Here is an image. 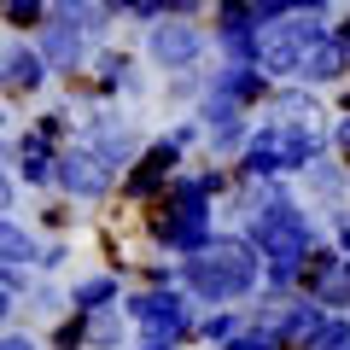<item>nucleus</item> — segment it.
Instances as JSON below:
<instances>
[{
  "instance_id": "f257e3e1",
  "label": "nucleus",
  "mask_w": 350,
  "mask_h": 350,
  "mask_svg": "<svg viewBox=\"0 0 350 350\" xmlns=\"http://www.w3.org/2000/svg\"><path fill=\"white\" fill-rule=\"evenodd\" d=\"M251 251L262 257V269H269V280H275V292H286L292 280H298L304 257H310V216L298 211V204L286 199V193H269V204L257 211V222H251Z\"/></svg>"
},
{
  "instance_id": "f03ea898",
  "label": "nucleus",
  "mask_w": 350,
  "mask_h": 350,
  "mask_svg": "<svg viewBox=\"0 0 350 350\" xmlns=\"http://www.w3.org/2000/svg\"><path fill=\"white\" fill-rule=\"evenodd\" d=\"M257 275H262V257H257V251H251L245 239H216V234H211V245H204L199 257L181 262V280H187L193 298H204V304L245 298V292L257 286Z\"/></svg>"
},
{
  "instance_id": "7ed1b4c3",
  "label": "nucleus",
  "mask_w": 350,
  "mask_h": 350,
  "mask_svg": "<svg viewBox=\"0 0 350 350\" xmlns=\"http://www.w3.org/2000/svg\"><path fill=\"white\" fill-rule=\"evenodd\" d=\"M129 321L140 327L146 350H175V338L187 333V298L181 292H146L129 304Z\"/></svg>"
},
{
  "instance_id": "20e7f679",
  "label": "nucleus",
  "mask_w": 350,
  "mask_h": 350,
  "mask_svg": "<svg viewBox=\"0 0 350 350\" xmlns=\"http://www.w3.org/2000/svg\"><path fill=\"white\" fill-rule=\"evenodd\" d=\"M53 181H59L70 199H105V193H111V175L100 170V158H94L88 146L59 152V163H53Z\"/></svg>"
},
{
  "instance_id": "39448f33",
  "label": "nucleus",
  "mask_w": 350,
  "mask_h": 350,
  "mask_svg": "<svg viewBox=\"0 0 350 350\" xmlns=\"http://www.w3.org/2000/svg\"><path fill=\"white\" fill-rule=\"evenodd\" d=\"M175 163H181V146H175V140H152V146L135 158L123 193H129V199H152V193H163V181L175 175Z\"/></svg>"
},
{
  "instance_id": "423d86ee",
  "label": "nucleus",
  "mask_w": 350,
  "mask_h": 350,
  "mask_svg": "<svg viewBox=\"0 0 350 350\" xmlns=\"http://www.w3.org/2000/svg\"><path fill=\"white\" fill-rule=\"evenodd\" d=\"M41 82H47L41 53L29 47V41H6V47H0V94H6V100H24Z\"/></svg>"
},
{
  "instance_id": "0eeeda50",
  "label": "nucleus",
  "mask_w": 350,
  "mask_h": 350,
  "mask_svg": "<svg viewBox=\"0 0 350 350\" xmlns=\"http://www.w3.org/2000/svg\"><path fill=\"white\" fill-rule=\"evenodd\" d=\"M146 53L163 64V70H187V64L204 53V36H199L193 24H152V36H146Z\"/></svg>"
},
{
  "instance_id": "6e6552de",
  "label": "nucleus",
  "mask_w": 350,
  "mask_h": 350,
  "mask_svg": "<svg viewBox=\"0 0 350 350\" xmlns=\"http://www.w3.org/2000/svg\"><path fill=\"white\" fill-rule=\"evenodd\" d=\"M88 152L100 158L105 175H117L135 158V135H129V123H117V117H88Z\"/></svg>"
},
{
  "instance_id": "1a4fd4ad",
  "label": "nucleus",
  "mask_w": 350,
  "mask_h": 350,
  "mask_svg": "<svg viewBox=\"0 0 350 350\" xmlns=\"http://www.w3.org/2000/svg\"><path fill=\"white\" fill-rule=\"evenodd\" d=\"M12 163H18V175H24L29 187H47L59 152H53V140H41L36 129H24V135H18V146H12Z\"/></svg>"
},
{
  "instance_id": "9d476101",
  "label": "nucleus",
  "mask_w": 350,
  "mask_h": 350,
  "mask_svg": "<svg viewBox=\"0 0 350 350\" xmlns=\"http://www.w3.org/2000/svg\"><path fill=\"white\" fill-rule=\"evenodd\" d=\"M64 304H70L76 315H100V310H111V304H117V275H88V280H76V286L64 292Z\"/></svg>"
},
{
  "instance_id": "9b49d317",
  "label": "nucleus",
  "mask_w": 350,
  "mask_h": 350,
  "mask_svg": "<svg viewBox=\"0 0 350 350\" xmlns=\"http://www.w3.org/2000/svg\"><path fill=\"white\" fill-rule=\"evenodd\" d=\"M36 257H41L36 234H29V228H18L12 216H0V269H18V275H24Z\"/></svg>"
},
{
  "instance_id": "f8f14e48",
  "label": "nucleus",
  "mask_w": 350,
  "mask_h": 350,
  "mask_svg": "<svg viewBox=\"0 0 350 350\" xmlns=\"http://www.w3.org/2000/svg\"><path fill=\"white\" fill-rule=\"evenodd\" d=\"M245 175H280L286 170V152H280V129H262V135L245 140Z\"/></svg>"
},
{
  "instance_id": "ddd939ff",
  "label": "nucleus",
  "mask_w": 350,
  "mask_h": 350,
  "mask_svg": "<svg viewBox=\"0 0 350 350\" xmlns=\"http://www.w3.org/2000/svg\"><path fill=\"white\" fill-rule=\"evenodd\" d=\"M321 321H327V315L315 310L310 298H304V304H292V310L280 315V321H269V327H275V333H280V345H286V350H304V345H310V333H315V327H321Z\"/></svg>"
},
{
  "instance_id": "4468645a",
  "label": "nucleus",
  "mask_w": 350,
  "mask_h": 350,
  "mask_svg": "<svg viewBox=\"0 0 350 350\" xmlns=\"http://www.w3.org/2000/svg\"><path fill=\"white\" fill-rule=\"evenodd\" d=\"M298 76H304V82H333V76H345V47H338L333 36L315 41V47L298 59Z\"/></svg>"
},
{
  "instance_id": "2eb2a0df",
  "label": "nucleus",
  "mask_w": 350,
  "mask_h": 350,
  "mask_svg": "<svg viewBox=\"0 0 350 350\" xmlns=\"http://www.w3.org/2000/svg\"><path fill=\"white\" fill-rule=\"evenodd\" d=\"M123 333H129V321L117 310L88 315V345H94V350H117V345H123Z\"/></svg>"
},
{
  "instance_id": "dca6fc26",
  "label": "nucleus",
  "mask_w": 350,
  "mask_h": 350,
  "mask_svg": "<svg viewBox=\"0 0 350 350\" xmlns=\"http://www.w3.org/2000/svg\"><path fill=\"white\" fill-rule=\"evenodd\" d=\"M100 88H105V94H129V88H140L129 53H100Z\"/></svg>"
},
{
  "instance_id": "f3484780",
  "label": "nucleus",
  "mask_w": 350,
  "mask_h": 350,
  "mask_svg": "<svg viewBox=\"0 0 350 350\" xmlns=\"http://www.w3.org/2000/svg\"><path fill=\"white\" fill-rule=\"evenodd\" d=\"M304 350H350V321H321Z\"/></svg>"
},
{
  "instance_id": "a211bd4d",
  "label": "nucleus",
  "mask_w": 350,
  "mask_h": 350,
  "mask_svg": "<svg viewBox=\"0 0 350 350\" xmlns=\"http://www.w3.org/2000/svg\"><path fill=\"white\" fill-rule=\"evenodd\" d=\"M228 350H286V345H280L275 327H245V333L228 338Z\"/></svg>"
},
{
  "instance_id": "6ab92c4d",
  "label": "nucleus",
  "mask_w": 350,
  "mask_h": 350,
  "mask_svg": "<svg viewBox=\"0 0 350 350\" xmlns=\"http://www.w3.org/2000/svg\"><path fill=\"white\" fill-rule=\"evenodd\" d=\"M0 18L18 29H41V18H47V6H36V0H18V6H0Z\"/></svg>"
},
{
  "instance_id": "aec40b11",
  "label": "nucleus",
  "mask_w": 350,
  "mask_h": 350,
  "mask_svg": "<svg viewBox=\"0 0 350 350\" xmlns=\"http://www.w3.org/2000/svg\"><path fill=\"white\" fill-rule=\"evenodd\" d=\"M53 345H59V350H82V345H88V315H70V321H59Z\"/></svg>"
},
{
  "instance_id": "412c9836",
  "label": "nucleus",
  "mask_w": 350,
  "mask_h": 350,
  "mask_svg": "<svg viewBox=\"0 0 350 350\" xmlns=\"http://www.w3.org/2000/svg\"><path fill=\"white\" fill-rule=\"evenodd\" d=\"M29 310H41V315L64 310V292H59V286H29Z\"/></svg>"
},
{
  "instance_id": "4be33fe9",
  "label": "nucleus",
  "mask_w": 350,
  "mask_h": 350,
  "mask_svg": "<svg viewBox=\"0 0 350 350\" xmlns=\"http://www.w3.org/2000/svg\"><path fill=\"white\" fill-rule=\"evenodd\" d=\"M199 333H204V338H216V345H228V338H234V315H211Z\"/></svg>"
},
{
  "instance_id": "5701e85b",
  "label": "nucleus",
  "mask_w": 350,
  "mask_h": 350,
  "mask_svg": "<svg viewBox=\"0 0 350 350\" xmlns=\"http://www.w3.org/2000/svg\"><path fill=\"white\" fill-rule=\"evenodd\" d=\"M0 350H41L29 333H0Z\"/></svg>"
},
{
  "instance_id": "b1692460",
  "label": "nucleus",
  "mask_w": 350,
  "mask_h": 350,
  "mask_svg": "<svg viewBox=\"0 0 350 350\" xmlns=\"http://www.w3.org/2000/svg\"><path fill=\"white\" fill-rule=\"evenodd\" d=\"M6 211H12V175L0 170V216H6Z\"/></svg>"
},
{
  "instance_id": "393cba45",
  "label": "nucleus",
  "mask_w": 350,
  "mask_h": 350,
  "mask_svg": "<svg viewBox=\"0 0 350 350\" xmlns=\"http://www.w3.org/2000/svg\"><path fill=\"white\" fill-rule=\"evenodd\" d=\"M338 146H345V170H350V111H345V123H338Z\"/></svg>"
},
{
  "instance_id": "a878e982",
  "label": "nucleus",
  "mask_w": 350,
  "mask_h": 350,
  "mask_svg": "<svg viewBox=\"0 0 350 350\" xmlns=\"http://www.w3.org/2000/svg\"><path fill=\"white\" fill-rule=\"evenodd\" d=\"M12 310H18V298H12V292H0V321H6Z\"/></svg>"
},
{
  "instance_id": "bb28decb",
  "label": "nucleus",
  "mask_w": 350,
  "mask_h": 350,
  "mask_svg": "<svg viewBox=\"0 0 350 350\" xmlns=\"http://www.w3.org/2000/svg\"><path fill=\"white\" fill-rule=\"evenodd\" d=\"M345 70H350V47H345Z\"/></svg>"
}]
</instances>
